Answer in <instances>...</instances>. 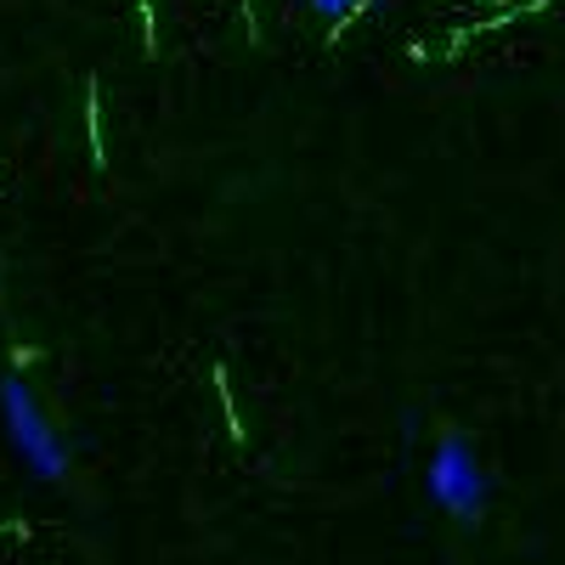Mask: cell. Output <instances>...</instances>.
Returning a JSON list of instances; mask_svg holds the SVG:
<instances>
[{
  "label": "cell",
  "instance_id": "obj_1",
  "mask_svg": "<svg viewBox=\"0 0 565 565\" xmlns=\"http://www.w3.org/2000/svg\"><path fill=\"white\" fill-rule=\"evenodd\" d=\"M0 424H7V441H12L18 463L29 469L34 481L57 487V481L68 476V441L57 436L52 413L34 402V391L18 380V373H7V380H0Z\"/></svg>",
  "mask_w": 565,
  "mask_h": 565
},
{
  "label": "cell",
  "instance_id": "obj_2",
  "mask_svg": "<svg viewBox=\"0 0 565 565\" xmlns=\"http://www.w3.org/2000/svg\"><path fill=\"white\" fill-rule=\"evenodd\" d=\"M424 492H430V503L441 514H452V521L476 526L487 503H492V481H487V463L476 458V447H469L463 436H441L430 447V463H424Z\"/></svg>",
  "mask_w": 565,
  "mask_h": 565
},
{
  "label": "cell",
  "instance_id": "obj_3",
  "mask_svg": "<svg viewBox=\"0 0 565 565\" xmlns=\"http://www.w3.org/2000/svg\"><path fill=\"white\" fill-rule=\"evenodd\" d=\"M306 7H311L322 23H345L356 7H367V0H306Z\"/></svg>",
  "mask_w": 565,
  "mask_h": 565
}]
</instances>
